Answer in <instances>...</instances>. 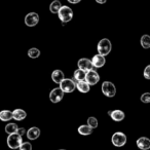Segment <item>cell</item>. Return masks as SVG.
I'll return each instance as SVG.
<instances>
[{"label":"cell","mask_w":150,"mask_h":150,"mask_svg":"<svg viewBox=\"0 0 150 150\" xmlns=\"http://www.w3.org/2000/svg\"><path fill=\"white\" fill-rule=\"evenodd\" d=\"M141 101L143 103H145V104L150 103V94H149V93H145V94L142 95V96H141Z\"/></svg>","instance_id":"obj_27"},{"label":"cell","mask_w":150,"mask_h":150,"mask_svg":"<svg viewBox=\"0 0 150 150\" xmlns=\"http://www.w3.org/2000/svg\"><path fill=\"white\" fill-rule=\"evenodd\" d=\"M97 3H99V4H104V3H106L107 0H96Z\"/></svg>","instance_id":"obj_31"},{"label":"cell","mask_w":150,"mask_h":150,"mask_svg":"<svg viewBox=\"0 0 150 150\" xmlns=\"http://www.w3.org/2000/svg\"><path fill=\"white\" fill-rule=\"evenodd\" d=\"M100 80V76H99L98 72L95 70H90L88 72H86V78L84 81L88 84V86H95L97 84Z\"/></svg>","instance_id":"obj_7"},{"label":"cell","mask_w":150,"mask_h":150,"mask_svg":"<svg viewBox=\"0 0 150 150\" xmlns=\"http://www.w3.org/2000/svg\"><path fill=\"white\" fill-rule=\"evenodd\" d=\"M144 76H145L146 79H150V66H146L145 70H144Z\"/></svg>","instance_id":"obj_28"},{"label":"cell","mask_w":150,"mask_h":150,"mask_svg":"<svg viewBox=\"0 0 150 150\" xmlns=\"http://www.w3.org/2000/svg\"><path fill=\"white\" fill-rule=\"evenodd\" d=\"M60 88L63 91V93H72L76 88V83L70 78H64L62 82L60 83Z\"/></svg>","instance_id":"obj_6"},{"label":"cell","mask_w":150,"mask_h":150,"mask_svg":"<svg viewBox=\"0 0 150 150\" xmlns=\"http://www.w3.org/2000/svg\"><path fill=\"white\" fill-rule=\"evenodd\" d=\"M88 127H91L93 129H96V127H98V120H97L96 117H88Z\"/></svg>","instance_id":"obj_25"},{"label":"cell","mask_w":150,"mask_h":150,"mask_svg":"<svg viewBox=\"0 0 150 150\" xmlns=\"http://www.w3.org/2000/svg\"><path fill=\"white\" fill-rule=\"evenodd\" d=\"M28 56L32 59H37L40 56V50L36 47H32L28 50Z\"/></svg>","instance_id":"obj_24"},{"label":"cell","mask_w":150,"mask_h":150,"mask_svg":"<svg viewBox=\"0 0 150 150\" xmlns=\"http://www.w3.org/2000/svg\"><path fill=\"white\" fill-rule=\"evenodd\" d=\"M110 116L114 121H121L125 119V112L121 110H113V111H111Z\"/></svg>","instance_id":"obj_16"},{"label":"cell","mask_w":150,"mask_h":150,"mask_svg":"<svg viewBox=\"0 0 150 150\" xmlns=\"http://www.w3.org/2000/svg\"><path fill=\"white\" fill-rule=\"evenodd\" d=\"M17 129H18V125H16V123H8V125H6V127H5V132H6L8 135H11V134H16L17 133Z\"/></svg>","instance_id":"obj_23"},{"label":"cell","mask_w":150,"mask_h":150,"mask_svg":"<svg viewBox=\"0 0 150 150\" xmlns=\"http://www.w3.org/2000/svg\"><path fill=\"white\" fill-rule=\"evenodd\" d=\"M13 118V112L9 110H2L0 111V120L2 121H9Z\"/></svg>","instance_id":"obj_19"},{"label":"cell","mask_w":150,"mask_h":150,"mask_svg":"<svg viewBox=\"0 0 150 150\" xmlns=\"http://www.w3.org/2000/svg\"><path fill=\"white\" fill-rule=\"evenodd\" d=\"M59 150H65V149H59Z\"/></svg>","instance_id":"obj_32"},{"label":"cell","mask_w":150,"mask_h":150,"mask_svg":"<svg viewBox=\"0 0 150 150\" xmlns=\"http://www.w3.org/2000/svg\"><path fill=\"white\" fill-rule=\"evenodd\" d=\"M74 78L78 81H81V80H84L86 78V72L81 69H77V70L74 71Z\"/></svg>","instance_id":"obj_22"},{"label":"cell","mask_w":150,"mask_h":150,"mask_svg":"<svg viewBox=\"0 0 150 150\" xmlns=\"http://www.w3.org/2000/svg\"><path fill=\"white\" fill-rule=\"evenodd\" d=\"M7 146H8L11 149H19V147L21 146V144L23 143V140H22V137L20 135L16 134H11V135H8L6 140Z\"/></svg>","instance_id":"obj_3"},{"label":"cell","mask_w":150,"mask_h":150,"mask_svg":"<svg viewBox=\"0 0 150 150\" xmlns=\"http://www.w3.org/2000/svg\"><path fill=\"white\" fill-rule=\"evenodd\" d=\"M77 65H78V67H79L78 69H81V70H83L84 72H88V71H90V70H93V68H94L91 60H88V59H86V58L80 59V60L78 61Z\"/></svg>","instance_id":"obj_10"},{"label":"cell","mask_w":150,"mask_h":150,"mask_svg":"<svg viewBox=\"0 0 150 150\" xmlns=\"http://www.w3.org/2000/svg\"><path fill=\"white\" fill-rule=\"evenodd\" d=\"M137 146L141 150L150 149V140L146 137H141L137 140Z\"/></svg>","instance_id":"obj_12"},{"label":"cell","mask_w":150,"mask_h":150,"mask_svg":"<svg viewBox=\"0 0 150 150\" xmlns=\"http://www.w3.org/2000/svg\"><path fill=\"white\" fill-rule=\"evenodd\" d=\"M58 16L63 23H68L73 18V11L67 5H62L58 11Z\"/></svg>","instance_id":"obj_2"},{"label":"cell","mask_w":150,"mask_h":150,"mask_svg":"<svg viewBox=\"0 0 150 150\" xmlns=\"http://www.w3.org/2000/svg\"><path fill=\"white\" fill-rule=\"evenodd\" d=\"M26 117H27V113L23 109H16V110L13 111V118L16 119V120H24Z\"/></svg>","instance_id":"obj_15"},{"label":"cell","mask_w":150,"mask_h":150,"mask_svg":"<svg viewBox=\"0 0 150 150\" xmlns=\"http://www.w3.org/2000/svg\"><path fill=\"white\" fill-rule=\"evenodd\" d=\"M20 150H32V145L29 142H23L19 147Z\"/></svg>","instance_id":"obj_26"},{"label":"cell","mask_w":150,"mask_h":150,"mask_svg":"<svg viewBox=\"0 0 150 150\" xmlns=\"http://www.w3.org/2000/svg\"><path fill=\"white\" fill-rule=\"evenodd\" d=\"M112 144L116 147H122L127 143V136L121 132H116L113 134L112 138H111Z\"/></svg>","instance_id":"obj_5"},{"label":"cell","mask_w":150,"mask_h":150,"mask_svg":"<svg viewBox=\"0 0 150 150\" xmlns=\"http://www.w3.org/2000/svg\"><path fill=\"white\" fill-rule=\"evenodd\" d=\"M17 134H18V135H20V136L22 137V136L25 135V134H26V129H24V127H18Z\"/></svg>","instance_id":"obj_29"},{"label":"cell","mask_w":150,"mask_h":150,"mask_svg":"<svg viewBox=\"0 0 150 150\" xmlns=\"http://www.w3.org/2000/svg\"><path fill=\"white\" fill-rule=\"evenodd\" d=\"M64 98V93L60 88H56L50 93V100L52 103H59Z\"/></svg>","instance_id":"obj_8"},{"label":"cell","mask_w":150,"mask_h":150,"mask_svg":"<svg viewBox=\"0 0 150 150\" xmlns=\"http://www.w3.org/2000/svg\"><path fill=\"white\" fill-rule=\"evenodd\" d=\"M81 0H68V2L72 3V4H76V3H79Z\"/></svg>","instance_id":"obj_30"},{"label":"cell","mask_w":150,"mask_h":150,"mask_svg":"<svg viewBox=\"0 0 150 150\" xmlns=\"http://www.w3.org/2000/svg\"><path fill=\"white\" fill-rule=\"evenodd\" d=\"M39 22V16L36 13H29L25 17V24L28 27H35Z\"/></svg>","instance_id":"obj_9"},{"label":"cell","mask_w":150,"mask_h":150,"mask_svg":"<svg viewBox=\"0 0 150 150\" xmlns=\"http://www.w3.org/2000/svg\"><path fill=\"white\" fill-rule=\"evenodd\" d=\"M27 134V138L29 140H36L40 136V129L36 127H32L26 132Z\"/></svg>","instance_id":"obj_13"},{"label":"cell","mask_w":150,"mask_h":150,"mask_svg":"<svg viewBox=\"0 0 150 150\" xmlns=\"http://www.w3.org/2000/svg\"><path fill=\"white\" fill-rule=\"evenodd\" d=\"M140 42H141V45H142V47H143V48H145V50L149 48L150 47V36L147 35V34L143 35L141 37Z\"/></svg>","instance_id":"obj_21"},{"label":"cell","mask_w":150,"mask_h":150,"mask_svg":"<svg viewBox=\"0 0 150 150\" xmlns=\"http://www.w3.org/2000/svg\"><path fill=\"white\" fill-rule=\"evenodd\" d=\"M91 62H92V65L94 68H101V67H103L105 65L106 60H105V57H103L98 54H95V56L93 57Z\"/></svg>","instance_id":"obj_11"},{"label":"cell","mask_w":150,"mask_h":150,"mask_svg":"<svg viewBox=\"0 0 150 150\" xmlns=\"http://www.w3.org/2000/svg\"><path fill=\"white\" fill-rule=\"evenodd\" d=\"M64 78H65V75L62 70H54V72L52 73V79L54 83L60 84Z\"/></svg>","instance_id":"obj_14"},{"label":"cell","mask_w":150,"mask_h":150,"mask_svg":"<svg viewBox=\"0 0 150 150\" xmlns=\"http://www.w3.org/2000/svg\"><path fill=\"white\" fill-rule=\"evenodd\" d=\"M76 88H77V90L79 91L80 93H82V94H86V93L90 92L91 86H88L84 80H81V81H78L77 83H76Z\"/></svg>","instance_id":"obj_17"},{"label":"cell","mask_w":150,"mask_h":150,"mask_svg":"<svg viewBox=\"0 0 150 150\" xmlns=\"http://www.w3.org/2000/svg\"><path fill=\"white\" fill-rule=\"evenodd\" d=\"M97 50L99 52V54L105 57L107 54H110L111 50H112V44H111V41L107 38H103L99 41L98 46H97Z\"/></svg>","instance_id":"obj_1"},{"label":"cell","mask_w":150,"mask_h":150,"mask_svg":"<svg viewBox=\"0 0 150 150\" xmlns=\"http://www.w3.org/2000/svg\"><path fill=\"white\" fill-rule=\"evenodd\" d=\"M61 6H62V3H61V1H59V0H54V1H52V2L50 3V13H58V11H59V9L61 8Z\"/></svg>","instance_id":"obj_20"},{"label":"cell","mask_w":150,"mask_h":150,"mask_svg":"<svg viewBox=\"0 0 150 150\" xmlns=\"http://www.w3.org/2000/svg\"><path fill=\"white\" fill-rule=\"evenodd\" d=\"M102 92L106 97L112 98L116 94V88L111 81H104L102 83Z\"/></svg>","instance_id":"obj_4"},{"label":"cell","mask_w":150,"mask_h":150,"mask_svg":"<svg viewBox=\"0 0 150 150\" xmlns=\"http://www.w3.org/2000/svg\"><path fill=\"white\" fill-rule=\"evenodd\" d=\"M78 133L82 136H88L93 133V129L91 127H88V125H82L78 127Z\"/></svg>","instance_id":"obj_18"}]
</instances>
